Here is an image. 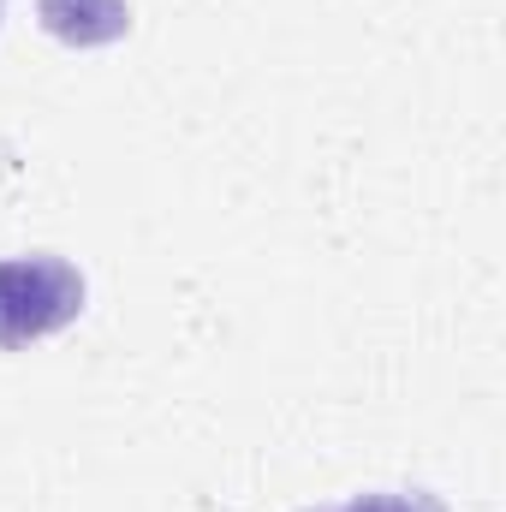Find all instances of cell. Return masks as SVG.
<instances>
[{"mask_svg": "<svg viewBox=\"0 0 506 512\" xmlns=\"http://www.w3.org/2000/svg\"><path fill=\"white\" fill-rule=\"evenodd\" d=\"M84 310V274L66 256H6L0 262V352L30 346L78 322Z\"/></svg>", "mask_w": 506, "mask_h": 512, "instance_id": "obj_1", "label": "cell"}, {"mask_svg": "<svg viewBox=\"0 0 506 512\" xmlns=\"http://www.w3.org/2000/svg\"><path fill=\"white\" fill-rule=\"evenodd\" d=\"M36 18L66 48H108L131 30V0H36Z\"/></svg>", "mask_w": 506, "mask_h": 512, "instance_id": "obj_2", "label": "cell"}, {"mask_svg": "<svg viewBox=\"0 0 506 512\" xmlns=\"http://www.w3.org/2000/svg\"><path fill=\"white\" fill-rule=\"evenodd\" d=\"M0 18H6V0H0Z\"/></svg>", "mask_w": 506, "mask_h": 512, "instance_id": "obj_3", "label": "cell"}]
</instances>
